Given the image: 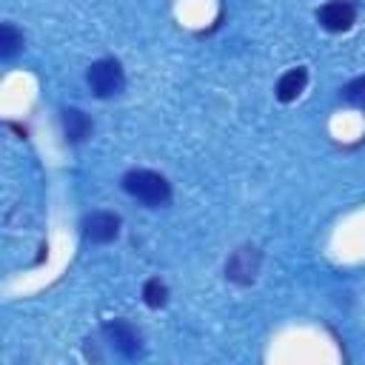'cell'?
<instances>
[{
	"mask_svg": "<svg viewBox=\"0 0 365 365\" xmlns=\"http://www.w3.org/2000/svg\"><path fill=\"white\" fill-rule=\"evenodd\" d=\"M123 191L145 208H163L171 202V182L148 168H131L123 174Z\"/></svg>",
	"mask_w": 365,
	"mask_h": 365,
	"instance_id": "6da1fadb",
	"label": "cell"
},
{
	"mask_svg": "<svg viewBox=\"0 0 365 365\" xmlns=\"http://www.w3.org/2000/svg\"><path fill=\"white\" fill-rule=\"evenodd\" d=\"M86 83H88V88H91L94 97L108 100V97H117L125 88V74H123V66L117 60L103 57V60H94L88 66Z\"/></svg>",
	"mask_w": 365,
	"mask_h": 365,
	"instance_id": "7a4b0ae2",
	"label": "cell"
},
{
	"mask_svg": "<svg viewBox=\"0 0 365 365\" xmlns=\"http://www.w3.org/2000/svg\"><path fill=\"white\" fill-rule=\"evenodd\" d=\"M259 262H262V254L257 245H240L225 259V279H231L237 285H251L257 279Z\"/></svg>",
	"mask_w": 365,
	"mask_h": 365,
	"instance_id": "3957f363",
	"label": "cell"
},
{
	"mask_svg": "<svg viewBox=\"0 0 365 365\" xmlns=\"http://www.w3.org/2000/svg\"><path fill=\"white\" fill-rule=\"evenodd\" d=\"M103 336H106V342H108L120 356H125V359H134V356H140V351H143V342H140L137 328H134L131 322H125V319H111V322H106V325H103Z\"/></svg>",
	"mask_w": 365,
	"mask_h": 365,
	"instance_id": "277c9868",
	"label": "cell"
},
{
	"mask_svg": "<svg viewBox=\"0 0 365 365\" xmlns=\"http://www.w3.org/2000/svg\"><path fill=\"white\" fill-rule=\"evenodd\" d=\"M80 228H83V237L88 242L106 245V242H114L120 237V217L114 211H91L83 217Z\"/></svg>",
	"mask_w": 365,
	"mask_h": 365,
	"instance_id": "5b68a950",
	"label": "cell"
},
{
	"mask_svg": "<svg viewBox=\"0 0 365 365\" xmlns=\"http://www.w3.org/2000/svg\"><path fill=\"white\" fill-rule=\"evenodd\" d=\"M317 20L325 31H348L356 23V6L351 0H328L319 6Z\"/></svg>",
	"mask_w": 365,
	"mask_h": 365,
	"instance_id": "8992f818",
	"label": "cell"
},
{
	"mask_svg": "<svg viewBox=\"0 0 365 365\" xmlns=\"http://www.w3.org/2000/svg\"><path fill=\"white\" fill-rule=\"evenodd\" d=\"M305 86H308V71H305L302 66H297V68H288V71L277 80L274 94H277L279 103H294V100L305 91Z\"/></svg>",
	"mask_w": 365,
	"mask_h": 365,
	"instance_id": "52a82bcc",
	"label": "cell"
},
{
	"mask_svg": "<svg viewBox=\"0 0 365 365\" xmlns=\"http://www.w3.org/2000/svg\"><path fill=\"white\" fill-rule=\"evenodd\" d=\"M60 123H63V134H66L68 143H83L91 134V120L80 108H63L60 111Z\"/></svg>",
	"mask_w": 365,
	"mask_h": 365,
	"instance_id": "ba28073f",
	"label": "cell"
},
{
	"mask_svg": "<svg viewBox=\"0 0 365 365\" xmlns=\"http://www.w3.org/2000/svg\"><path fill=\"white\" fill-rule=\"evenodd\" d=\"M23 48V31L14 23H3L0 26V57L9 60Z\"/></svg>",
	"mask_w": 365,
	"mask_h": 365,
	"instance_id": "9c48e42d",
	"label": "cell"
},
{
	"mask_svg": "<svg viewBox=\"0 0 365 365\" xmlns=\"http://www.w3.org/2000/svg\"><path fill=\"white\" fill-rule=\"evenodd\" d=\"M143 302L148 308H163L168 302V285L163 279H157V277L145 279V285H143Z\"/></svg>",
	"mask_w": 365,
	"mask_h": 365,
	"instance_id": "30bf717a",
	"label": "cell"
},
{
	"mask_svg": "<svg viewBox=\"0 0 365 365\" xmlns=\"http://www.w3.org/2000/svg\"><path fill=\"white\" fill-rule=\"evenodd\" d=\"M339 94H342L345 103H351L356 108H365V74L362 77H354L351 83H345Z\"/></svg>",
	"mask_w": 365,
	"mask_h": 365,
	"instance_id": "8fae6325",
	"label": "cell"
}]
</instances>
